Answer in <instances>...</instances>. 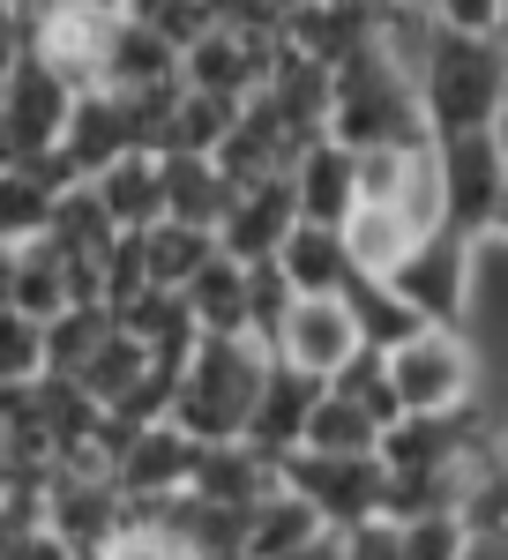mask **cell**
Returning <instances> with one entry per match:
<instances>
[{
  "mask_svg": "<svg viewBox=\"0 0 508 560\" xmlns=\"http://www.w3.org/2000/svg\"><path fill=\"white\" fill-rule=\"evenodd\" d=\"M412 158H419V150H367V158H359V202H367V210H396V195H404V179H412Z\"/></svg>",
  "mask_w": 508,
  "mask_h": 560,
  "instance_id": "836d02e7",
  "label": "cell"
},
{
  "mask_svg": "<svg viewBox=\"0 0 508 560\" xmlns=\"http://www.w3.org/2000/svg\"><path fill=\"white\" fill-rule=\"evenodd\" d=\"M299 210H307V224H330V232H344L351 217L367 210L359 202V158L344 150V142H314L307 158H299Z\"/></svg>",
  "mask_w": 508,
  "mask_h": 560,
  "instance_id": "e0dca14e",
  "label": "cell"
},
{
  "mask_svg": "<svg viewBox=\"0 0 508 560\" xmlns=\"http://www.w3.org/2000/svg\"><path fill=\"white\" fill-rule=\"evenodd\" d=\"M441 187H449V232L457 240H494L508 202V150L501 135H441Z\"/></svg>",
  "mask_w": 508,
  "mask_h": 560,
  "instance_id": "52a82bcc",
  "label": "cell"
},
{
  "mask_svg": "<svg viewBox=\"0 0 508 560\" xmlns=\"http://www.w3.org/2000/svg\"><path fill=\"white\" fill-rule=\"evenodd\" d=\"M426 8L449 38H501L508 23V0H426Z\"/></svg>",
  "mask_w": 508,
  "mask_h": 560,
  "instance_id": "e575fe53",
  "label": "cell"
},
{
  "mask_svg": "<svg viewBox=\"0 0 508 560\" xmlns=\"http://www.w3.org/2000/svg\"><path fill=\"white\" fill-rule=\"evenodd\" d=\"M187 306L203 322V337H254V269L232 255H217L195 284H187Z\"/></svg>",
  "mask_w": 508,
  "mask_h": 560,
  "instance_id": "ffe728a7",
  "label": "cell"
},
{
  "mask_svg": "<svg viewBox=\"0 0 508 560\" xmlns=\"http://www.w3.org/2000/svg\"><path fill=\"white\" fill-rule=\"evenodd\" d=\"M314 538H330V523H322V509H314L307 493H292V486H277L247 516V560H292V553H307Z\"/></svg>",
  "mask_w": 508,
  "mask_h": 560,
  "instance_id": "44dd1931",
  "label": "cell"
},
{
  "mask_svg": "<svg viewBox=\"0 0 508 560\" xmlns=\"http://www.w3.org/2000/svg\"><path fill=\"white\" fill-rule=\"evenodd\" d=\"M344 247H351V261H359V277H396V269L412 261V247H419V232H412L396 210H359L351 224H344Z\"/></svg>",
  "mask_w": 508,
  "mask_h": 560,
  "instance_id": "d4e9b609",
  "label": "cell"
},
{
  "mask_svg": "<svg viewBox=\"0 0 508 560\" xmlns=\"http://www.w3.org/2000/svg\"><path fill=\"white\" fill-rule=\"evenodd\" d=\"M269 351H277L285 366H299V374H314V382H337L344 366L367 351V337H359V322H351V300H299Z\"/></svg>",
  "mask_w": 508,
  "mask_h": 560,
  "instance_id": "8fae6325",
  "label": "cell"
},
{
  "mask_svg": "<svg viewBox=\"0 0 508 560\" xmlns=\"http://www.w3.org/2000/svg\"><path fill=\"white\" fill-rule=\"evenodd\" d=\"M127 15H135L142 31H158L165 45H180V52H195V45L217 31V8H210V0H135Z\"/></svg>",
  "mask_w": 508,
  "mask_h": 560,
  "instance_id": "1f68e13d",
  "label": "cell"
},
{
  "mask_svg": "<svg viewBox=\"0 0 508 560\" xmlns=\"http://www.w3.org/2000/svg\"><path fill=\"white\" fill-rule=\"evenodd\" d=\"M330 396V382H314V374H299L285 359H269V382H262V404H254V427L247 441L269 456V464H285L307 448V427H314V404Z\"/></svg>",
  "mask_w": 508,
  "mask_h": 560,
  "instance_id": "5bb4252c",
  "label": "cell"
},
{
  "mask_svg": "<svg viewBox=\"0 0 508 560\" xmlns=\"http://www.w3.org/2000/svg\"><path fill=\"white\" fill-rule=\"evenodd\" d=\"M330 142H344L351 158L367 150H434L441 135L419 105V83L404 68H389V52H359L337 68V105H330Z\"/></svg>",
  "mask_w": 508,
  "mask_h": 560,
  "instance_id": "7a4b0ae2",
  "label": "cell"
},
{
  "mask_svg": "<svg viewBox=\"0 0 508 560\" xmlns=\"http://www.w3.org/2000/svg\"><path fill=\"white\" fill-rule=\"evenodd\" d=\"M471 247H478V240L434 232V240H419V247H412V261H404L389 284L419 306L434 329H464V322H471Z\"/></svg>",
  "mask_w": 508,
  "mask_h": 560,
  "instance_id": "9c48e42d",
  "label": "cell"
},
{
  "mask_svg": "<svg viewBox=\"0 0 508 560\" xmlns=\"http://www.w3.org/2000/svg\"><path fill=\"white\" fill-rule=\"evenodd\" d=\"M60 158H68L83 179H105L120 158H135V113H127L120 90H83V105H76V120H68Z\"/></svg>",
  "mask_w": 508,
  "mask_h": 560,
  "instance_id": "9a60e30c",
  "label": "cell"
},
{
  "mask_svg": "<svg viewBox=\"0 0 508 560\" xmlns=\"http://www.w3.org/2000/svg\"><path fill=\"white\" fill-rule=\"evenodd\" d=\"M232 202H240V187H232V173L217 165V158H165V224H203V232H217L224 217H232Z\"/></svg>",
  "mask_w": 508,
  "mask_h": 560,
  "instance_id": "d6986e66",
  "label": "cell"
},
{
  "mask_svg": "<svg viewBox=\"0 0 508 560\" xmlns=\"http://www.w3.org/2000/svg\"><path fill=\"white\" fill-rule=\"evenodd\" d=\"M471 538H478V530L464 523V509H441V516H412L404 523V553L412 560H464Z\"/></svg>",
  "mask_w": 508,
  "mask_h": 560,
  "instance_id": "d6a6232c",
  "label": "cell"
},
{
  "mask_svg": "<svg viewBox=\"0 0 508 560\" xmlns=\"http://www.w3.org/2000/svg\"><path fill=\"white\" fill-rule=\"evenodd\" d=\"M307 448L314 456H381V427L367 404H351V396H322L314 404V427H307Z\"/></svg>",
  "mask_w": 508,
  "mask_h": 560,
  "instance_id": "484cf974",
  "label": "cell"
},
{
  "mask_svg": "<svg viewBox=\"0 0 508 560\" xmlns=\"http://www.w3.org/2000/svg\"><path fill=\"white\" fill-rule=\"evenodd\" d=\"M105 560H195V553L172 538L165 523H135V530H120V538L105 546Z\"/></svg>",
  "mask_w": 508,
  "mask_h": 560,
  "instance_id": "d590c367",
  "label": "cell"
},
{
  "mask_svg": "<svg viewBox=\"0 0 508 560\" xmlns=\"http://www.w3.org/2000/svg\"><path fill=\"white\" fill-rule=\"evenodd\" d=\"M38 8H53V15H97V23H120L135 0H38Z\"/></svg>",
  "mask_w": 508,
  "mask_h": 560,
  "instance_id": "74e56055",
  "label": "cell"
},
{
  "mask_svg": "<svg viewBox=\"0 0 508 560\" xmlns=\"http://www.w3.org/2000/svg\"><path fill=\"white\" fill-rule=\"evenodd\" d=\"M97 195H105V210H113V224L120 232H150V224H165V158H120L105 179H90Z\"/></svg>",
  "mask_w": 508,
  "mask_h": 560,
  "instance_id": "7402d4cb",
  "label": "cell"
},
{
  "mask_svg": "<svg viewBox=\"0 0 508 560\" xmlns=\"http://www.w3.org/2000/svg\"><path fill=\"white\" fill-rule=\"evenodd\" d=\"M53 210L60 195L31 173H8L0 165V247H31V240H53Z\"/></svg>",
  "mask_w": 508,
  "mask_h": 560,
  "instance_id": "4316f807",
  "label": "cell"
},
{
  "mask_svg": "<svg viewBox=\"0 0 508 560\" xmlns=\"http://www.w3.org/2000/svg\"><path fill=\"white\" fill-rule=\"evenodd\" d=\"M344 560H412L404 553V523H359V530H344Z\"/></svg>",
  "mask_w": 508,
  "mask_h": 560,
  "instance_id": "8d00e7d4",
  "label": "cell"
},
{
  "mask_svg": "<svg viewBox=\"0 0 508 560\" xmlns=\"http://www.w3.org/2000/svg\"><path fill=\"white\" fill-rule=\"evenodd\" d=\"M396 217L434 240V232H449V187H441V150H419L412 158V179H404V195H396Z\"/></svg>",
  "mask_w": 508,
  "mask_h": 560,
  "instance_id": "f546056e",
  "label": "cell"
},
{
  "mask_svg": "<svg viewBox=\"0 0 508 560\" xmlns=\"http://www.w3.org/2000/svg\"><path fill=\"white\" fill-rule=\"evenodd\" d=\"M113 456H120V486L135 501V516H150V509H165V501H180L195 486L203 441L180 433L172 419H158V427H120L113 419Z\"/></svg>",
  "mask_w": 508,
  "mask_h": 560,
  "instance_id": "ba28073f",
  "label": "cell"
},
{
  "mask_svg": "<svg viewBox=\"0 0 508 560\" xmlns=\"http://www.w3.org/2000/svg\"><path fill=\"white\" fill-rule=\"evenodd\" d=\"M285 486V471L254 448V441H217V448H203V464H195V486L187 493H203V501H217V509H262L269 493Z\"/></svg>",
  "mask_w": 508,
  "mask_h": 560,
  "instance_id": "2e32d148",
  "label": "cell"
},
{
  "mask_svg": "<svg viewBox=\"0 0 508 560\" xmlns=\"http://www.w3.org/2000/svg\"><path fill=\"white\" fill-rule=\"evenodd\" d=\"M292 493H307L330 530H359V523H381L389 516V464L381 456H314V448H299L277 464Z\"/></svg>",
  "mask_w": 508,
  "mask_h": 560,
  "instance_id": "8992f818",
  "label": "cell"
},
{
  "mask_svg": "<svg viewBox=\"0 0 508 560\" xmlns=\"http://www.w3.org/2000/svg\"><path fill=\"white\" fill-rule=\"evenodd\" d=\"M269 359L277 351L254 345V337H203L195 359H187V374H180V396H172V427L195 433L203 448L247 441L262 382H269Z\"/></svg>",
  "mask_w": 508,
  "mask_h": 560,
  "instance_id": "6da1fadb",
  "label": "cell"
},
{
  "mask_svg": "<svg viewBox=\"0 0 508 560\" xmlns=\"http://www.w3.org/2000/svg\"><path fill=\"white\" fill-rule=\"evenodd\" d=\"M285 45L322 68H344L381 45V0H299L285 23Z\"/></svg>",
  "mask_w": 508,
  "mask_h": 560,
  "instance_id": "4fadbf2b",
  "label": "cell"
},
{
  "mask_svg": "<svg viewBox=\"0 0 508 560\" xmlns=\"http://www.w3.org/2000/svg\"><path fill=\"white\" fill-rule=\"evenodd\" d=\"M53 247L68 261H105L113 247H120V224H113V210H105V195L97 187H76V195H60V210H53Z\"/></svg>",
  "mask_w": 508,
  "mask_h": 560,
  "instance_id": "cb8c5ba5",
  "label": "cell"
},
{
  "mask_svg": "<svg viewBox=\"0 0 508 560\" xmlns=\"http://www.w3.org/2000/svg\"><path fill=\"white\" fill-rule=\"evenodd\" d=\"M53 374V345H45L38 322L23 314H0V388H31Z\"/></svg>",
  "mask_w": 508,
  "mask_h": 560,
  "instance_id": "4dcf8cb0",
  "label": "cell"
},
{
  "mask_svg": "<svg viewBox=\"0 0 508 560\" xmlns=\"http://www.w3.org/2000/svg\"><path fill=\"white\" fill-rule=\"evenodd\" d=\"M494 135H501V150H508V113H501V128H494Z\"/></svg>",
  "mask_w": 508,
  "mask_h": 560,
  "instance_id": "b9f144b4",
  "label": "cell"
},
{
  "mask_svg": "<svg viewBox=\"0 0 508 560\" xmlns=\"http://www.w3.org/2000/svg\"><path fill=\"white\" fill-rule=\"evenodd\" d=\"M150 366H158V359H150V345H135V337H113V345L97 351V359H90L83 366V388H90V404H105V411H120L127 396H135V388L150 382Z\"/></svg>",
  "mask_w": 508,
  "mask_h": 560,
  "instance_id": "f1b7e54d",
  "label": "cell"
},
{
  "mask_svg": "<svg viewBox=\"0 0 508 560\" xmlns=\"http://www.w3.org/2000/svg\"><path fill=\"white\" fill-rule=\"evenodd\" d=\"M299 224H307V210H299V179L277 173V179H254V187H240L232 217L217 224V247L254 269V261H277V255H285V240H292Z\"/></svg>",
  "mask_w": 508,
  "mask_h": 560,
  "instance_id": "30bf717a",
  "label": "cell"
},
{
  "mask_svg": "<svg viewBox=\"0 0 508 560\" xmlns=\"http://www.w3.org/2000/svg\"><path fill=\"white\" fill-rule=\"evenodd\" d=\"M76 105H83V90L68 83L45 52L8 60V83H0V150H8V165H15V158H45V150H60V142H68V120H76Z\"/></svg>",
  "mask_w": 508,
  "mask_h": 560,
  "instance_id": "5b68a950",
  "label": "cell"
},
{
  "mask_svg": "<svg viewBox=\"0 0 508 560\" xmlns=\"http://www.w3.org/2000/svg\"><path fill=\"white\" fill-rule=\"evenodd\" d=\"M292 560H344V538L330 530V538H314V546H307V553H292Z\"/></svg>",
  "mask_w": 508,
  "mask_h": 560,
  "instance_id": "f35d334b",
  "label": "cell"
},
{
  "mask_svg": "<svg viewBox=\"0 0 508 560\" xmlns=\"http://www.w3.org/2000/svg\"><path fill=\"white\" fill-rule=\"evenodd\" d=\"M76 261L60 255L53 240H31V247H8L0 261V314H23V322H38L53 329L60 314H76Z\"/></svg>",
  "mask_w": 508,
  "mask_h": 560,
  "instance_id": "7c38bea8",
  "label": "cell"
},
{
  "mask_svg": "<svg viewBox=\"0 0 508 560\" xmlns=\"http://www.w3.org/2000/svg\"><path fill=\"white\" fill-rule=\"evenodd\" d=\"M464 560H508V538H471Z\"/></svg>",
  "mask_w": 508,
  "mask_h": 560,
  "instance_id": "ab89813d",
  "label": "cell"
},
{
  "mask_svg": "<svg viewBox=\"0 0 508 560\" xmlns=\"http://www.w3.org/2000/svg\"><path fill=\"white\" fill-rule=\"evenodd\" d=\"M113 337H120V314H113V306H76V314H60V322L45 329V345H53V374L83 382V366L113 345Z\"/></svg>",
  "mask_w": 508,
  "mask_h": 560,
  "instance_id": "83f0119b",
  "label": "cell"
},
{
  "mask_svg": "<svg viewBox=\"0 0 508 560\" xmlns=\"http://www.w3.org/2000/svg\"><path fill=\"white\" fill-rule=\"evenodd\" d=\"M501 52H508V23H501Z\"/></svg>",
  "mask_w": 508,
  "mask_h": 560,
  "instance_id": "7bdbcfd3",
  "label": "cell"
},
{
  "mask_svg": "<svg viewBox=\"0 0 508 560\" xmlns=\"http://www.w3.org/2000/svg\"><path fill=\"white\" fill-rule=\"evenodd\" d=\"M344 300H351V322H359V337H367L374 351H404V345H419L426 329H434V322H426L389 277H359Z\"/></svg>",
  "mask_w": 508,
  "mask_h": 560,
  "instance_id": "603a6c76",
  "label": "cell"
},
{
  "mask_svg": "<svg viewBox=\"0 0 508 560\" xmlns=\"http://www.w3.org/2000/svg\"><path fill=\"white\" fill-rule=\"evenodd\" d=\"M419 105L434 135H486L501 128L508 113V52L501 38H449L434 45V60H426L419 75Z\"/></svg>",
  "mask_w": 508,
  "mask_h": 560,
  "instance_id": "3957f363",
  "label": "cell"
},
{
  "mask_svg": "<svg viewBox=\"0 0 508 560\" xmlns=\"http://www.w3.org/2000/svg\"><path fill=\"white\" fill-rule=\"evenodd\" d=\"M389 382L404 396V411L426 419H457L486 396V351L471 345L464 329H426L419 345L389 351Z\"/></svg>",
  "mask_w": 508,
  "mask_h": 560,
  "instance_id": "277c9868",
  "label": "cell"
},
{
  "mask_svg": "<svg viewBox=\"0 0 508 560\" xmlns=\"http://www.w3.org/2000/svg\"><path fill=\"white\" fill-rule=\"evenodd\" d=\"M277 269L292 277L299 300H344L359 284V261L344 247V232H330V224H299L285 240V255H277Z\"/></svg>",
  "mask_w": 508,
  "mask_h": 560,
  "instance_id": "ac0fdd59",
  "label": "cell"
},
{
  "mask_svg": "<svg viewBox=\"0 0 508 560\" xmlns=\"http://www.w3.org/2000/svg\"><path fill=\"white\" fill-rule=\"evenodd\" d=\"M494 240H508V202H501V224H494Z\"/></svg>",
  "mask_w": 508,
  "mask_h": 560,
  "instance_id": "60d3db41",
  "label": "cell"
}]
</instances>
